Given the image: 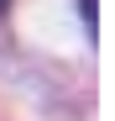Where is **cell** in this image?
<instances>
[{
  "mask_svg": "<svg viewBox=\"0 0 115 121\" xmlns=\"http://www.w3.org/2000/svg\"><path fill=\"white\" fill-rule=\"evenodd\" d=\"M5 5H11V0H0V11H5Z\"/></svg>",
  "mask_w": 115,
  "mask_h": 121,
  "instance_id": "cell-1",
  "label": "cell"
}]
</instances>
